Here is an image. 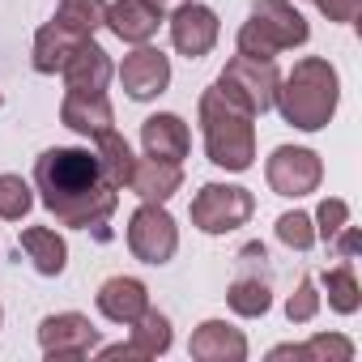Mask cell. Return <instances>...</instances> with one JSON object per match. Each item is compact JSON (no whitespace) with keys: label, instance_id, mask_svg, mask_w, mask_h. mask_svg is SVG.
I'll return each instance as SVG.
<instances>
[{"label":"cell","instance_id":"1","mask_svg":"<svg viewBox=\"0 0 362 362\" xmlns=\"http://www.w3.org/2000/svg\"><path fill=\"white\" fill-rule=\"evenodd\" d=\"M35 192L56 214L60 226L90 230L98 243L111 239L107 222L119 209V188L103 175L98 153L90 149H47L35 162Z\"/></svg>","mask_w":362,"mask_h":362},{"label":"cell","instance_id":"2","mask_svg":"<svg viewBox=\"0 0 362 362\" xmlns=\"http://www.w3.org/2000/svg\"><path fill=\"white\" fill-rule=\"evenodd\" d=\"M337 98H341V81H337V69L320 56H307L290 69V77L277 81V107L286 115V124L303 128V132H320L332 111H337Z\"/></svg>","mask_w":362,"mask_h":362},{"label":"cell","instance_id":"3","mask_svg":"<svg viewBox=\"0 0 362 362\" xmlns=\"http://www.w3.org/2000/svg\"><path fill=\"white\" fill-rule=\"evenodd\" d=\"M256 115H247L243 107H235L230 98L214 90L201 94V132H205V153L214 166H226V170H247L252 158H256V128H252Z\"/></svg>","mask_w":362,"mask_h":362},{"label":"cell","instance_id":"4","mask_svg":"<svg viewBox=\"0 0 362 362\" xmlns=\"http://www.w3.org/2000/svg\"><path fill=\"white\" fill-rule=\"evenodd\" d=\"M307 39H311V26L303 22V13L290 0H256L243 30H239V56L273 60L277 52L303 47Z\"/></svg>","mask_w":362,"mask_h":362},{"label":"cell","instance_id":"5","mask_svg":"<svg viewBox=\"0 0 362 362\" xmlns=\"http://www.w3.org/2000/svg\"><path fill=\"white\" fill-rule=\"evenodd\" d=\"M277 64L273 60H256V56H235L222 77H218V94L230 98L235 107H243L247 115H264L277 98Z\"/></svg>","mask_w":362,"mask_h":362},{"label":"cell","instance_id":"6","mask_svg":"<svg viewBox=\"0 0 362 362\" xmlns=\"http://www.w3.org/2000/svg\"><path fill=\"white\" fill-rule=\"evenodd\" d=\"M226 303L235 315H264L273 303V277H269V252L264 243H243L235 256V277L226 286Z\"/></svg>","mask_w":362,"mask_h":362},{"label":"cell","instance_id":"7","mask_svg":"<svg viewBox=\"0 0 362 362\" xmlns=\"http://www.w3.org/2000/svg\"><path fill=\"white\" fill-rule=\"evenodd\" d=\"M252 214H256V197L235 184H205L192 201V226L205 235L239 230V226H247Z\"/></svg>","mask_w":362,"mask_h":362},{"label":"cell","instance_id":"8","mask_svg":"<svg viewBox=\"0 0 362 362\" xmlns=\"http://www.w3.org/2000/svg\"><path fill=\"white\" fill-rule=\"evenodd\" d=\"M175 247H179L175 218H170L162 205L145 201V205L128 218V252H132L136 260H145V264H166V260L175 256Z\"/></svg>","mask_w":362,"mask_h":362},{"label":"cell","instance_id":"9","mask_svg":"<svg viewBox=\"0 0 362 362\" xmlns=\"http://www.w3.org/2000/svg\"><path fill=\"white\" fill-rule=\"evenodd\" d=\"M264 175H269V188H273L277 197H307V192L320 188L324 166H320V158H315L311 149L281 145V149H273Z\"/></svg>","mask_w":362,"mask_h":362},{"label":"cell","instance_id":"10","mask_svg":"<svg viewBox=\"0 0 362 362\" xmlns=\"http://www.w3.org/2000/svg\"><path fill=\"white\" fill-rule=\"evenodd\" d=\"M39 345L47 358L73 362V358H86L90 349H98V328L77 311H60V315H47L39 324Z\"/></svg>","mask_w":362,"mask_h":362},{"label":"cell","instance_id":"11","mask_svg":"<svg viewBox=\"0 0 362 362\" xmlns=\"http://www.w3.org/2000/svg\"><path fill=\"white\" fill-rule=\"evenodd\" d=\"M218 30H222L218 13L209 5H197V0H184V5L175 9V18H170V43L184 52L188 60L209 56L214 43H218Z\"/></svg>","mask_w":362,"mask_h":362},{"label":"cell","instance_id":"12","mask_svg":"<svg viewBox=\"0 0 362 362\" xmlns=\"http://www.w3.org/2000/svg\"><path fill=\"white\" fill-rule=\"evenodd\" d=\"M119 81H124L128 98L149 103V98H158V94L170 86V60H166L158 47L141 43L132 56H124V64H119Z\"/></svg>","mask_w":362,"mask_h":362},{"label":"cell","instance_id":"13","mask_svg":"<svg viewBox=\"0 0 362 362\" xmlns=\"http://www.w3.org/2000/svg\"><path fill=\"white\" fill-rule=\"evenodd\" d=\"M60 119H64V128L98 141L103 132H111L115 111L107 103V90H69L64 103H60Z\"/></svg>","mask_w":362,"mask_h":362},{"label":"cell","instance_id":"14","mask_svg":"<svg viewBox=\"0 0 362 362\" xmlns=\"http://www.w3.org/2000/svg\"><path fill=\"white\" fill-rule=\"evenodd\" d=\"M128 328H132L128 341H119V345H103L98 354H103V358H158V354L170 349V320H166L162 311L145 307V315L132 320Z\"/></svg>","mask_w":362,"mask_h":362},{"label":"cell","instance_id":"15","mask_svg":"<svg viewBox=\"0 0 362 362\" xmlns=\"http://www.w3.org/2000/svg\"><path fill=\"white\" fill-rule=\"evenodd\" d=\"M103 26H111L115 39L141 47V43H149V39L158 35L162 9L153 5V0H115V5H107V22H103Z\"/></svg>","mask_w":362,"mask_h":362},{"label":"cell","instance_id":"16","mask_svg":"<svg viewBox=\"0 0 362 362\" xmlns=\"http://www.w3.org/2000/svg\"><path fill=\"white\" fill-rule=\"evenodd\" d=\"M128 188L141 197V201H153V205H166L179 188H184V170L179 162H162V158H136L132 162V175H128Z\"/></svg>","mask_w":362,"mask_h":362},{"label":"cell","instance_id":"17","mask_svg":"<svg viewBox=\"0 0 362 362\" xmlns=\"http://www.w3.org/2000/svg\"><path fill=\"white\" fill-rule=\"evenodd\" d=\"M145 307H149V290L136 281V277H107L103 286H98V311L111 320V324H132V320H141L145 315Z\"/></svg>","mask_w":362,"mask_h":362},{"label":"cell","instance_id":"18","mask_svg":"<svg viewBox=\"0 0 362 362\" xmlns=\"http://www.w3.org/2000/svg\"><path fill=\"white\" fill-rule=\"evenodd\" d=\"M192 358L201 362H243L247 358V341L239 328H230L226 320H205L197 332H192Z\"/></svg>","mask_w":362,"mask_h":362},{"label":"cell","instance_id":"19","mask_svg":"<svg viewBox=\"0 0 362 362\" xmlns=\"http://www.w3.org/2000/svg\"><path fill=\"white\" fill-rule=\"evenodd\" d=\"M141 141H145V153L149 158H162V162H184L188 158V124L179 115H149L141 124Z\"/></svg>","mask_w":362,"mask_h":362},{"label":"cell","instance_id":"20","mask_svg":"<svg viewBox=\"0 0 362 362\" xmlns=\"http://www.w3.org/2000/svg\"><path fill=\"white\" fill-rule=\"evenodd\" d=\"M60 77H64L69 90H107V81H111V60H107V52H103L94 39H86V43L69 56V64L60 69Z\"/></svg>","mask_w":362,"mask_h":362},{"label":"cell","instance_id":"21","mask_svg":"<svg viewBox=\"0 0 362 362\" xmlns=\"http://www.w3.org/2000/svg\"><path fill=\"white\" fill-rule=\"evenodd\" d=\"M18 247L26 252V260H30L43 277H60L64 264H69V247H64V239H60L56 230H47V226H26L22 239H18Z\"/></svg>","mask_w":362,"mask_h":362},{"label":"cell","instance_id":"22","mask_svg":"<svg viewBox=\"0 0 362 362\" xmlns=\"http://www.w3.org/2000/svg\"><path fill=\"white\" fill-rule=\"evenodd\" d=\"M81 43H86L81 35L64 30L60 22H47V26L35 35V69H39V73H60V69L69 64V56H73Z\"/></svg>","mask_w":362,"mask_h":362},{"label":"cell","instance_id":"23","mask_svg":"<svg viewBox=\"0 0 362 362\" xmlns=\"http://www.w3.org/2000/svg\"><path fill=\"white\" fill-rule=\"evenodd\" d=\"M52 22H60L64 30H73L81 39H94V30H103V22H107V0H60Z\"/></svg>","mask_w":362,"mask_h":362},{"label":"cell","instance_id":"24","mask_svg":"<svg viewBox=\"0 0 362 362\" xmlns=\"http://www.w3.org/2000/svg\"><path fill=\"white\" fill-rule=\"evenodd\" d=\"M94 153H98V162H103V175L111 179L115 188H128V175H132V149H128V141L111 128V132H103L98 141H94Z\"/></svg>","mask_w":362,"mask_h":362},{"label":"cell","instance_id":"25","mask_svg":"<svg viewBox=\"0 0 362 362\" xmlns=\"http://www.w3.org/2000/svg\"><path fill=\"white\" fill-rule=\"evenodd\" d=\"M269 358H311V362H349L354 358V345L345 341V337H328V332H320V337H311L307 345H277Z\"/></svg>","mask_w":362,"mask_h":362},{"label":"cell","instance_id":"26","mask_svg":"<svg viewBox=\"0 0 362 362\" xmlns=\"http://www.w3.org/2000/svg\"><path fill=\"white\" fill-rule=\"evenodd\" d=\"M324 290H328L332 311L354 315L358 303H362V294H358V277H354V260H337V264L324 273Z\"/></svg>","mask_w":362,"mask_h":362},{"label":"cell","instance_id":"27","mask_svg":"<svg viewBox=\"0 0 362 362\" xmlns=\"http://www.w3.org/2000/svg\"><path fill=\"white\" fill-rule=\"evenodd\" d=\"M35 197H30V184L22 175H0V218L5 222H22L30 214Z\"/></svg>","mask_w":362,"mask_h":362},{"label":"cell","instance_id":"28","mask_svg":"<svg viewBox=\"0 0 362 362\" xmlns=\"http://www.w3.org/2000/svg\"><path fill=\"white\" fill-rule=\"evenodd\" d=\"M277 239L286 243V247H294V252H307L311 243H315V226H311V218L307 214H281L277 218Z\"/></svg>","mask_w":362,"mask_h":362},{"label":"cell","instance_id":"29","mask_svg":"<svg viewBox=\"0 0 362 362\" xmlns=\"http://www.w3.org/2000/svg\"><path fill=\"white\" fill-rule=\"evenodd\" d=\"M315 311H320L315 281H311V277H303V281H298V290H294V294H290V303H286V315H290V324H307V320H315Z\"/></svg>","mask_w":362,"mask_h":362},{"label":"cell","instance_id":"30","mask_svg":"<svg viewBox=\"0 0 362 362\" xmlns=\"http://www.w3.org/2000/svg\"><path fill=\"white\" fill-rule=\"evenodd\" d=\"M315 222H320V226H315V235L328 243V239H332V235H337V230L349 222V205H345V201H337V197H328V201H320V209H315Z\"/></svg>","mask_w":362,"mask_h":362},{"label":"cell","instance_id":"31","mask_svg":"<svg viewBox=\"0 0 362 362\" xmlns=\"http://www.w3.org/2000/svg\"><path fill=\"white\" fill-rule=\"evenodd\" d=\"M358 247H362V235H358V226H349V222L328 239V256H332V260H354Z\"/></svg>","mask_w":362,"mask_h":362},{"label":"cell","instance_id":"32","mask_svg":"<svg viewBox=\"0 0 362 362\" xmlns=\"http://www.w3.org/2000/svg\"><path fill=\"white\" fill-rule=\"evenodd\" d=\"M311 5L328 18V22H337V26H349V22H358V9H362V0H311Z\"/></svg>","mask_w":362,"mask_h":362},{"label":"cell","instance_id":"33","mask_svg":"<svg viewBox=\"0 0 362 362\" xmlns=\"http://www.w3.org/2000/svg\"><path fill=\"white\" fill-rule=\"evenodd\" d=\"M153 5H158V9H166V5H184V0H153Z\"/></svg>","mask_w":362,"mask_h":362}]
</instances>
